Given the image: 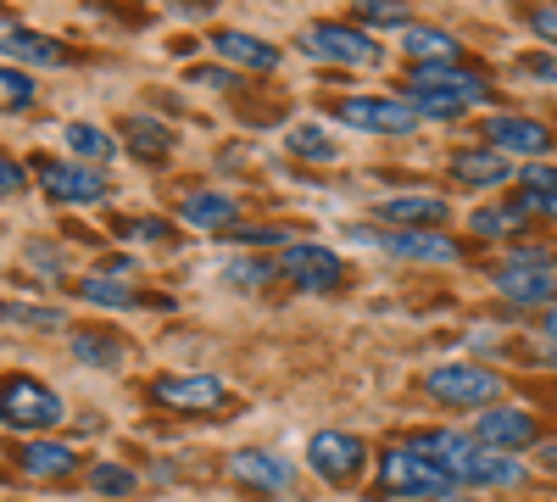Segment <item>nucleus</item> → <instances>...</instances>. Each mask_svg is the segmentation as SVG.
<instances>
[{
	"instance_id": "nucleus-1",
	"label": "nucleus",
	"mask_w": 557,
	"mask_h": 502,
	"mask_svg": "<svg viewBox=\"0 0 557 502\" xmlns=\"http://www.w3.org/2000/svg\"><path fill=\"white\" fill-rule=\"evenodd\" d=\"M491 96H496V84H485L480 73H462L451 62H418L401 101H412L424 123H446L474 107H491Z\"/></svg>"
},
{
	"instance_id": "nucleus-2",
	"label": "nucleus",
	"mask_w": 557,
	"mask_h": 502,
	"mask_svg": "<svg viewBox=\"0 0 557 502\" xmlns=\"http://www.w3.org/2000/svg\"><path fill=\"white\" fill-rule=\"evenodd\" d=\"M441 464H446V475L457 486H469V491H513V486H524L519 452H496V446H485L474 436H457Z\"/></svg>"
},
{
	"instance_id": "nucleus-3",
	"label": "nucleus",
	"mask_w": 557,
	"mask_h": 502,
	"mask_svg": "<svg viewBox=\"0 0 557 502\" xmlns=\"http://www.w3.org/2000/svg\"><path fill=\"white\" fill-rule=\"evenodd\" d=\"M374 491L380 497H430V502H446L457 491V480L446 475V464L424 458V452H412L407 441L380 452V475H374Z\"/></svg>"
},
{
	"instance_id": "nucleus-4",
	"label": "nucleus",
	"mask_w": 557,
	"mask_h": 502,
	"mask_svg": "<svg viewBox=\"0 0 557 502\" xmlns=\"http://www.w3.org/2000/svg\"><path fill=\"white\" fill-rule=\"evenodd\" d=\"M502 375L485 369V363H441V369L424 375V396L441 407H496L502 396Z\"/></svg>"
},
{
	"instance_id": "nucleus-5",
	"label": "nucleus",
	"mask_w": 557,
	"mask_h": 502,
	"mask_svg": "<svg viewBox=\"0 0 557 502\" xmlns=\"http://www.w3.org/2000/svg\"><path fill=\"white\" fill-rule=\"evenodd\" d=\"M296 45H301V57L335 62V68H374L380 62V39H368V28H351V23H312Z\"/></svg>"
},
{
	"instance_id": "nucleus-6",
	"label": "nucleus",
	"mask_w": 557,
	"mask_h": 502,
	"mask_svg": "<svg viewBox=\"0 0 557 502\" xmlns=\"http://www.w3.org/2000/svg\"><path fill=\"white\" fill-rule=\"evenodd\" d=\"M335 123L357 128V134H412V128H424L418 107L401 101V96H346V101H335Z\"/></svg>"
},
{
	"instance_id": "nucleus-7",
	"label": "nucleus",
	"mask_w": 557,
	"mask_h": 502,
	"mask_svg": "<svg viewBox=\"0 0 557 502\" xmlns=\"http://www.w3.org/2000/svg\"><path fill=\"white\" fill-rule=\"evenodd\" d=\"M67 414L62 396L51 385H39L28 375H7L0 380V425H12V430H45V425H57Z\"/></svg>"
},
{
	"instance_id": "nucleus-8",
	"label": "nucleus",
	"mask_w": 557,
	"mask_h": 502,
	"mask_svg": "<svg viewBox=\"0 0 557 502\" xmlns=\"http://www.w3.org/2000/svg\"><path fill=\"white\" fill-rule=\"evenodd\" d=\"M307 464H312L318 480L346 486V480H357V475L368 469V441L351 436V430H318V436L307 441Z\"/></svg>"
},
{
	"instance_id": "nucleus-9",
	"label": "nucleus",
	"mask_w": 557,
	"mask_h": 502,
	"mask_svg": "<svg viewBox=\"0 0 557 502\" xmlns=\"http://www.w3.org/2000/svg\"><path fill=\"white\" fill-rule=\"evenodd\" d=\"M228 475H235L251 497H290L296 486V464L285 458V452H273V446H246L228 458Z\"/></svg>"
},
{
	"instance_id": "nucleus-10",
	"label": "nucleus",
	"mask_w": 557,
	"mask_h": 502,
	"mask_svg": "<svg viewBox=\"0 0 557 502\" xmlns=\"http://www.w3.org/2000/svg\"><path fill=\"white\" fill-rule=\"evenodd\" d=\"M273 262H278V280H290L296 291H335L341 273H346V262L330 246H307V241L285 246Z\"/></svg>"
},
{
	"instance_id": "nucleus-11",
	"label": "nucleus",
	"mask_w": 557,
	"mask_h": 502,
	"mask_svg": "<svg viewBox=\"0 0 557 502\" xmlns=\"http://www.w3.org/2000/svg\"><path fill=\"white\" fill-rule=\"evenodd\" d=\"M357 241H368V246H380L385 257H401V262H457L462 257V246L451 241V235H441V230H357Z\"/></svg>"
},
{
	"instance_id": "nucleus-12",
	"label": "nucleus",
	"mask_w": 557,
	"mask_h": 502,
	"mask_svg": "<svg viewBox=\"0 0 557 502\" xmlns=\"http://www.w3.org/2000/svg\"><path fill=\"white\" fill-rule=\"evenodd\" d=\"M39 185L51 201L62 207H96L112 196V179L96 173V168H84V162H51V168H39Z\"/></svg>"
},
{
	"instance_id": "nucleus-13",
	"label": "nucleus",
	"mask_w": 557,
	"mask_h": 502,
	"mask_svg": "<svg viewBox=\"0 0 557 502\" xmlns=\"http://www.w3.org/2000/svg\"><path fill=\"white\" fill-rule=\"evenodd\" d=\"M474 441H485L496 452H524V446L541 441V419L530 407H485L474 419Z\"/></svg>"
},
{
	"instance_id": "nucleus-14",
	"label": "nucleus",
	"mask_w": 557,
	"mask_h": 502,
	"mask_svg": "<svg viewBox=\"0 0 557 502\" xmlns=\"http://www.w3.org/2000/svg\"><path fill=\"white\" fill-rule=\"evenodd\" d=\"M151 396L162 407H178V414H207V407H223V380L212 375H157L151 380Z\"/></svg>"
},
{
	"instance_id": "nucleus-15",
	"label": "nucleus",
	"mask_w": 557,
	"mask_h": 502,
	"mask_svg": "<svg viewBox=\"0 0 557 502\" xmlns=\"http://www.w3.org/2000/svg\"><path fill=\"white\" fill-rule=\"evenodd\" d=\"M485 146L491 151H513V157H546L552 151V128L541 118H485Z\"/></svg>"
},
{
	"instance_id": "nucleus-16",
	"label": "nucleus",
	"mask_w": 557,
	"mask_h": 502,
	"mask_svg": "<svg viewBox=\"0 0 557 502\" xmlns=\"http://www.w3.org/2000/svg\"><path fill=\"white\" fill-rule=\"evenodd\" d=\"M491 285L513 302V307H546L557 302V273L552 268H519V262H502L491 273Z\"/></svg>"
},
{
	"instance_id": "nucleus-17",
	"label": "nucleus",
	"mask_w": 557,
	"mask_h": 502,
	"mask_svg": "<svg viewBox=\"0 0 557 502\" xmlns=\"http://www.w3.org/2000/svg\"><path fill=\"white\" fill-rule=\"evenodd\" d=\"M0 51L28 62V68H62L67 51L51 39V34H39V28H17V23H0Z\"/></svg>"
},
{
	"instance_id": "nucleus-18",
	"label": "nucleus",
	"mask_w": 557,
	"mask_h": 502,
	"mask_svg": "<svg viewBox=\"0 0 557 502\" xmlns=\"http://www.w3.org/2000/svg\"><path fill=\"white\" fill-rule=\"evenodd\" d=\"M212 51H218L223 62L246 68V73H273V68H278V51H273V45L257 39V34H240V28H218V34H212Z\"/></svg>"
},
{
	"instance_id": "nucleus-19",
	"label": "nucleus",
	"mask_w": 557,
	"mask_h": 502,
	"mask_svg": "<svg viewBox=\"0 0 557 502\" xmlns=\"http://www.w3.org/2000/svg\"><path fill=\"white\" fill-rule=\"evenodd\" d=\"M178 218L190 223V230H207V235L218 230V235H228V230H235V218H240V201L223 196V191H196V196H184Z\"/></svg>"
},
{
	"instance_id": "nucleus-20",
	"label": "nucleus",
	"mask_w": 557,
	"mask_h": 502,
	"mask_svg": "<svg viewBox=\"0 0 557 502\" xmlns=\"http://www.w3.org/2000/svg\"><path fill=\"white\" fill-rule=\"evenodd\" d=\"M374 218L396 223V230H435L441 218H451V207H446V196H391L374 207Z\"/></svg>"
},
{
	"instance_id": "nucleus-21",
	"label": "nucleus",
	"mask_w": 557,
	"mask_h": 502,
	"mask_svg": "<svg viewBox=\"0 0 557 502\" xmlns=\"http://www.w3.org/2000/svg\"><path fill=\"white\" fill-rule=\"evenodd\" d=\"M17 464H23V475H34V480H62V475L78 469V452H73L67 441H23V446H17Z\"/></svg>"
},
{
	"instance_id": "nucleus-22",
	"label": "nucleus",
	"mask_w": 557,
	"mask_h": 502,
	"mask_svg": "<svg viewBox=\"0 0 557 502\" xmlns=\"http://www.w3.org/2000/svg\"><path fill=\"white\" fill-rule=\"evenodd\" d=\"M451 173H457V185L491 191V185H507V179H513V162H507L502 151H491V146H474V151H462L451 162Z\"/></svg>"
},
{
	"instance_id": "nucleus-23",
	"label": "nucleus",
	"mask_w": 557,
	"mask_h": 502,
	"mask_svg": "<svg viewBox=\"0 0 557 502\" xmlns=\"http://www.w3.org/2000/svg\"><path fill=\"white\" fill-rule=\"evenodd\" d=\"M67 352L78 363H89V369H123V357H128V346L117 335H107V330H73L67 335Z\"/></svg>"
},
{
	"instance_id": "nucleus-24",
	"label": "nucleus",
	"mask_w": 557,
	"mask_h": 502,
	"mask_svg": "<svg viewBox=\"0 0 557 502\" xmlns=\"http://www.w3.org/2000/svg\"><path fill=\"white\" fill-rule=\"evenodd\" d=\"M285 151L301 157V162H335V134L323 128V123H290L285 128Z\"/></svg>"
},
{
	"instance_id": "nucleus-25",
	"label": "nucleus",
	"mask_w": 557,
	"mask_h": 502,
	"mask_svg": "<svg viewBox=\"0 0 557 502\" xmlns=\"http://www.w3.org/2000/svg\"><path fill=\"white\" fill-rule=\"evenodd\" d=\"M401 45H407L412 62H457V51H462V45H457L446 28H430V23H412Z\"/></svg>"
},
{
	"instance_id": "nucleus-26",
	"label": "nucleus",
	"mask_w": 557,
	"mask_h": 502,
	"mask_svg": "<svg viewBox=\"0 0 557 502\" xmlns=\"http://www.w3.org/2000/svg\"><path fill=\"white\" fill-rule=\"evenodd\" d=\"M123 146H128L139 162H157V157L173 151V128H162V123H151V118H128V123H123Z\"/></svg>"
},
{
	"instance_id": "nucleus-27",
	"label": "nucleus",
	"mask_w": 557,
	"mask_h": 502,
	"mask_svg": "<svg viewBox=\"0 0 557 502\" xmlns=\"http://www.w3.org/2000/svg\"><path fill=\"white\" fill-rule=\"evenodd\" d=\"M78 296H84V302H96V307H112V313L134 307V291H128L123 273H89V280L78 285Z\"/></svg>"
},
{
	"instance_id": "nucleus-28",
	"label": "nucleus",
	"mask_w": 557,
	"mask_h": 502,
	"mask_svg": "<svg viewBox=\"0 0 557 502\" xmlns=\"http://www.w3.org/2000/svg\"><path fill=\"white\" fill-rule=\"evenodd\" d=\"M524 223V207L519 201H507V207H480V212H469V230L480 235V241H502V235H513Z\"/></svg>"
},
{
	"instance_id": "nucleus-29",
	"label": "nucleus",
	"mask_w": 557,
	"mask_h": 502,
	"mask_svg": "<svg viewBox=\"0 0 557 502\" xmlns=\"http://www.w3.org/2000/svg\"><path fill=\"white\" fill-rule=\"evenodd\" d=\"M62 140H67L73 157H89V162H101V157L117 151V146H112V134H101L96 123H67V128H62Z\"/></svg>"
},
{
	"instance_id": "nucleus-30",
	"label": "nucleus",
	"mask_w": 557,
	"mask_h": 502,
	"mask_svg": "<svg viewBox=\"0 0 557 502\" xmlns=\"http://www.w3.org/2000/svg\"><path fill=\"white\" fill-rule=\"evenodd\" d=\"M39 101V84L23 68H0V112H28Z\"/></svg>"
},
{
	"instance_id": "nucleus-31",
	"label": "nucleus",
	"mask_w": 557,
	"mask_h": 502,
	"mask_svg": "<svg viewBox=\"0 0 557 502\" xmlns=\"http://www.w3.org/2000/svg\"><path fill=\"white\" fill-rule=\"evenodd\" d=\"M357 17L368 28H412V7H407V0H357Z\"/></svg>"
},
{
	"instance_id": "nucleus-32",
	"label": "nucleus",
	"mask_w": 557,
	"mask_h": 502,
	"mask_svg": "<svg viewBox=\"0 0 557 502\" xmlns=\"http://www.w3.org/2000/svg\"><path fill=\"white\" fill-rule=\"evenodd\" d=\"M223 280L235 285V291H257V285L278 280V262H273V257H246V262H228Z\"/></svg>"
},
{
	"instance_id": "nucleus-33",
	"label": "nucleus",
	"mask_w": 557,
	"mask_h": 502,
	"mask_svg": "<svg viewBox=\"0 0 557 502\" xmlns=\"http://www.w3.org/2000/svg\"><path fill=\"white\" fill-rule=\"evenodd\" d=\"M228 241H240V246H296L285 223H235Z\"/></svg>"
},
{
	"instance_id": "nucleus-34",
	"label": "nucleus",
	"mask_w": 557,
	"mask_h": 502,
	"mask_svg": "<svg viewBox=\"0 0 557 502\" xmlns=\"http://www.w3.org/2000/svg\"><path fill=\"white\" fill-rule=\"evenodd\" d=\"M89 486H96L101 497H134V469H123V464H96L89 469Z\"/></svg>"
},
{
	"instance_id": "nucleus-35",
	"label": "nucleus",
	"mask_w": 557,
	"mask_h": 502,
	"mask_svg": "<svg viewBox=\"0 0 557 502\" xmlns=\"http://www.w3.org/2000/svg\"><path fill=\"white\" fill-rule=\"evenodd\" d=\"M519 191H535V196H557V168L552 162H530L519 173Z\"/></svg>"
},
{
	"instance_id": "nucleus-36",
	"label": "nucleus",
	"mask_w": 557,
	"mask_h": 502,
	"mask_svg": "<svg viewBox=\"0 0 557 502\" xmlns=\"http://www.w3.org/2000/svg\"><path fill=\"white\" fill-rule=\"evenodd\" d=\"M190 84H207V89H240L246 78H240L235 68H196V73H190Z\"/></svg>"
},
{
	"instance_id": "nucleus-37",
	"label": "nucleus",
	"mask_w": 557,
	"mask_h": 502,
	"mask_svg": "<svg viewBox=\"0 0 557 502\" xmlns=\"http://www.w3.org/2000/svg\"><path fill=\"white\" fill-rule=\"evenodd\" d=\"M519 73H524V78H535V84H552V89H557V57H524V62H519Z\"/></svg>"
},
{
	"instance_id": "nucleus-38",
	"label": "nucleus",
	"mask_w": 557,
	"mask_h": 502,
	"mask_svg": "<svg viewBox=\"0 0 557 502\" xmlns=\"http://www.w3.org/2000/svg\"><path fill=\"white\" fill-rule=\"evenodd\" d=\"M530 28H535V39L557 45V7H535V12H530Z\"/></svg>"
},
{
	"instance_id": "nucleus-39",
	"label": "nucleus",
	"mask_w": 557,
	"mask_h": 502,
	"mask_svg": "<svg viewBox=\"0 0 557 502\" xmlns=\"http://www.w3.org/2000/svg\"><path fill=\"white\" fill-rule=\"evenodd\" d=\"M12 191H23V162H12L0 151V196H12Z\"/></svg>"
},
{
	"instance_id": "nucleus-40",
	"label": "nucleus",
	"mask_w": 557,
	"mask_h": 502,
	"mask_svg": "<svg viewBox=\"0 0 557 502\" xmlns=\"http://www.w3.org/2000/svg\"><path fill=\"white\" fill-rule=\"evenodd\" d=\"M507 262H519V268H552L557 257H552V252H541V246H519V252L507 257Z\"/></svg>"
},
{
	"instance_id": "nucleus-41",
	"label": "nucleus",
	"mask_w": 557,
	"mask_h": 502,
	"mask_svg": "<svg viewBox=\"0 0 557 502\" xmlns=\"http://www.w3.org/2000/svg\"><path fill=\"white\" fill-rule=\"evenodd\" d=\"M519 207H524V212H541V218H557V196H535V191H519Z\"/></svg>"
},
{
	"instance_id": "nucleus-42",
	"label": "nucleus",
	"mask_w": 557,
	"mask_h": 502,
	"mask_svg": "<svg viewBox=\"0 0 557 502\" xmlns=\"http://www.w3.org/2000/svg\"><path fill=\"white\" fill-rule=\"evenodd\" d=\"M541 330H546V341H557V302H546V313H541Z\"/></svg>"
},
{
	"instance_id": "nucleus-43",
	"label": "nucleus",
	"mask_w": 557,
	"mask_h": 502,
	"mask_svg": "<svg viewBox=\"0 0 557 502\" xmlns=\"http://www.w3.org/2000/svg\"><path fill=\"white\" fill-rule=\"evenodd\" d=\"M541 464H546V475H557V446H546V452H541Z\"/></svg>"
},
{
	"instance_id": "nucleus-44",
	"label": "nucleus",
	"mask_w": 557,
	"mask_h": 502,
	"mask_svg": "<svg viewBox=\"0 0 557 502\" xmlns=\"http://www.w3.org/2000/svg\"><path fill=\"white\" fill-rule=\"evenodd\" d=\"M446 502H462V497H446Z\"/></svg>"
}]
</instances>
